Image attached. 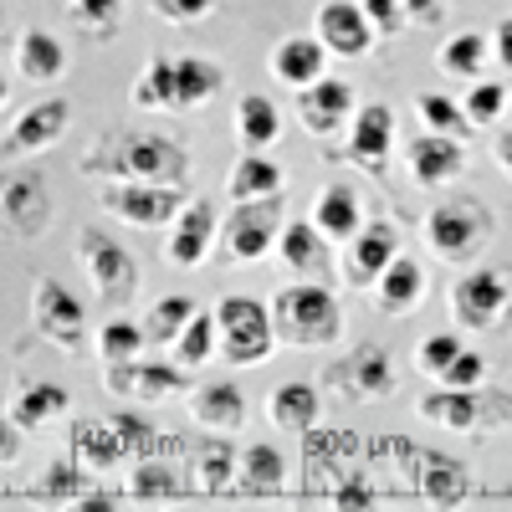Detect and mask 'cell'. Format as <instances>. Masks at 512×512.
<instances>
[{
    "instance_id": "8d00e7d4",
    "label": "cell",
    "mask_w": 512,
    "mask_h": 512,
    "mask_svg": "<svg viewBox=\"0 0 512 512\" xmlns=\"http://www.w3.org/2000/svg\"><path fill=\"white\" fill-rule=\"evenodd\" d=\"M180 492H185V477L169 461L139 456L134 472H128V497H134V502H169V497H180Z\"/></svg>"
},
{
    "instance_id": "7c38bea8",
    "label": "cell",
    "mask_w": 512,
    "mask_h": 512,
    "mask_svg": "<svg viewBox=\"0 0 512 512\" xmlns=\"http://www.w3.org/2000/svg\"><path fill=\"white\" fill-rule=\"evenodd\" d=\"M0 221L11 236L36 241L52 226V195L36 169H0Z\"/></svg>"
},
{
    "instance_id": "836d02e7",
    "label": "cell",
    "mask_w": 512,
    "mask_h": 512,
    "mask_svg": "<svg viewBox=\"0 0 512 512\" xmlns=\"http://www.w3.org/2000/svg\"><path fill=\"white\" fill-rule=\"evenodd\" d=\"M287 487V456L267 441H251L241 451V492L251 497H277Z\"/></svg>"
},
{
    "instance_id": "44dd1931",
    "label": "cell",
    "mask_w": 512,
    "mask_h": 512,
    "mask_svg": "<svg viewBox=\"0 0 512 512\" xmlns=\"http://www.w3.org/2000/svg\"><path fill=\"white\" fill-rule=\"evenodd\" d=\"M323 72H328V47L318 36H308V31L282 36L272 47V77L282 82V88H292V93H303L308 82H318Z\"/></svg>"
},
{
    "instance_id": "f907efd6",
    "label": "cell",
    "mask_w": 512,
    "mask_h": 512,
    "mask_svg": "<svg viewBox=\"0 0 512 512\" xmlns=\"http://www.w3.org/2000/svg\"><path fill=\"white\" fill-rule=\"evenodd\" d=\"M108 420L118 425V436L128 441V451H134V461L154 451V425H149V420H139V415H108Z\"/></svg>"
},
{
    "instance_id": "9f6ffc18",
    "label": "cell",
    "mask_w": 512,
    "mask_h": 512,
    "mask_svg": "<svg viewBox=\"0 0 512 512\" xmlns=\"http://www.w3.org/2000/svg\"><path fill=\"white\" fill-rule=\"evenodd\" d=\"M333 502H374V492L364 482H344V487H333Z\"/></svg>"
},
{
    "instance_id": "30bf717a",
    "label": "cell",
    "mask_w": 512,
    "mask_h": 512,
    "mask_svg": "<svg viewBox=\"0 0 512 512\" xmlns=\"http://www.w3.org/2000/svg\"><path fill=\"white\" fill-rule=\"evenodd\" d=\"M323 384L338 390L344 400H354V405H374V400L395 395V364L379 344H359V349H349L344 359H333L323 369Z\"/></svg>"
},
{
    "instance_id": "f35d334b",
    "label": "cell",
    "mask_w": 512,
    "mask_h": 512,
    "mask_svg": "<svg viewBox=\"0 0 512 512\" xmlns=\"http://www.w3.org/2000/svg\"><path fill=\"white\" fill-rule=\"evenodd\" d=\"M134 108H144V113H175V57H154L144 72H139V82H134Z\"/></svg>"
},
{
    "instance_id": "9a60e30c",
    "label": "cell",
    "mask_w": 512,
    "mask_h": 512,
    "mask_svg": "<svg viewBox=\"0 0 512 512\" xmlns=\"http://www.w3.org/2000/svg\"><path fill=\"white\" fill-rule=\"evenodd\" d=\"M185 374H190V369H180V364H144V359H123V364H108V369H103V384H108L113 395L134 400V405H159V400H169L175 390H190Z\"/></svg>"
},
{
    "instance_id": "db71d44e",
    "label": "cell",
    "mask_w": 512,
    "mask_h": 512,
    "mask_svg": "<svg viewBox=\"0 0 512 512\" xmlns=\"http://www.w3.org/2000/svg\"><path fill=\"white\" fill-rule=\"evenodd\" d=\"M492 62H502L512 72V16L492 26Z\"/></svg>"
},
{
    "instance_id": "f1b7e54d",
    "label": "cell",
    "mask_w": 512,
    "mask_h": 512,
    "mask_svg": "<svg viewBox=\"0 0 512 512\" xmlns=\"http://www.w3.org/2000/svg\"><path fill=\"white\" fill-rule=\"evenodd\" d=\"M36 502H57V507H93V502H113L108 492H93L88 487V472H82L77 461H52L41 482L31 487Z\"/></svg>"
},
{
    "instance_id": "f6af8a7d",
    "label": "cell",
    "mask_w": 512,
    "mask_h": 512,
    "mask_svg": "<svg viewBox=\"0 0 512 512\" xmlns=\"http://www.w3.org/2000/svg\"><path fill=\"white\" fill-rule=\"evenodd\" d=\"M461 349H466V344H461V333H425L420 344H415V369H420L425 379H441L446 364H451Z\"/></svg>"
},
{
    "instance_id": "4dcf8cb0",
    "label": "cell",
    "mask_w": 512,
    "mask_h": 512,
    "mask_svg": "<svg viewBox=\"0 0 512 512\" xmlns=\"http://www.w3.org/2000/svg\"><path fill=\"white\" fill-rule=\"evenodd\" d=\"M67 405H72V400H67L62 384L36 379V384H21V390H16V400H11V420L21 425V431H47L57 415H67Z\"/></svg>"
},
{
    "instance_id": "ac0fdd59",
    "label": "cell",
    "mask_w": 512,
    "mask_h": 512,
    "mask_svg": "<svg viewBox=\"0 0 512 512\" xmlns=\"http://www.w3.org/2000/svg\"><path fill=\"white\" fill-rule=\"evenodd\" d=\"M349 113H354V88L344 77H318V82H308L303 93H297V118H303V128L313 139H333L338 128L349 123Z\"/></svg>"
},
{
    "instance_id": "ee69618b",
    "label": "cell",
    "mask_w": 512,
    "mask_h": 512,
    "mask_svg": "<svg viewBox=\"0 0 512 512\" xmlns=\"http://www.w3.org/2000/svg\"><path fill=\"white\" fill-rule=\"evenodd\" d=\"M144 328L139 323H128V318H113L103 323V338H98V349H103V364H123V359H139L144 354Z\"/></svg>"
},
{
    "instance_id": "e0dca14e",
    "label": "cell",
    "mask_w": 512,
    "mask_h": 512,
    "mask_svg": "<svg viewBox=\"0 0 512 512\" xmlns=\"http://www.w3.org/2000/svg\"><path fill=\"white\" fill-rule=\"evenodd\" d=\"M210 246H216V205L210 200H190L175 226H169V241H164V262L169 267H180V272H195Z\"/></svg>"
},
{
    "instance_id": "e575fe53",
    "label": "cell",
    "mask_w": 512,
    "mask_h": 512,
    "mask_svg": "<svg viewBox=\"0 0 512 512\" xmlns=\"http://www.w3.org/2000/svg\"><path fill=\"white\" fill-rule=\"evenodd\" d=\"M436 62H441V72L456 77V82H477L482 67L492 62V36H487V31H456V36H446V47H441Z\"/></svg>"
},
{
    "instance_id": "83f0119b",
    "label": "cell",
    "mask_w": 512,
    "mask_h": 512,
    "mask_svg": "<svg viewBox=\"0 0 512 512\" xmlns=\"http://www.w3.org/2000/svg\"><path fill=\"white\" fill-rule=\"evenodd\" d=\"M374 297H379V308H384V313H395V318L415 313V308H420V297H425V267L415 262V256H395V262L379 272Z\"/></svg>"
},
{
    "instance_id": "7dc6e473",
    "label": "cell",
    "mask_w": 512,
    "mask_h": 512,
    "mask_svg": "<svg viewBox=\"0 0 512 512\" xmlns=\"http://www.w3.org/2000/svg\"><path fill=\"white\" fill-rule=\"evenodd\" d=\"M482 379H487V359H482L477 349H461V354L446 364V374H441L446 390H477Z\"/></svg>"
},
{
    "instance_id": "681fc988",
    "label": "cell",
    "mask_w": 512,
    "mask_h": 512,
    "mask_svg": "<svg viewBox=\"0 0 512 512\" xmlns=\"http://www.w3.org/2000/svg\"><path fill=\"white\" fill-rule=\"evenodd\" d=\"M364 6V16L374 21V31L379 36H400L410 21H405V0H359Z\"/></svg>"
},
{
    "instance_id": "f546056e",
    "label": "cell",
    "mask_w": 512,
    "mask_h": 512,
    "mask_svg": "<svg viewBox=\"0 0 512 512\" xmlns=\"http://www.w3.org/2000/svg\"><path fill=\"white\" fill-rule=\"evenodd\" d=\"M277 256L292 267V272H303V277H313V272H328L333 262H328V236L313 226V221H282V236H277Z\"/></svg>"
},
{
    "instance_id": "7bdbcfd3",
    "label": "cell",
    "mask_w": 512,
    "mask_h": 512,
    "mask_svg": "<svg viewBox=\"0 0 512 512\" xmlns=\"http://www.w3.org/2000/svg\"><path fill=\"white\" fill-rule=\"evenodd\" d=\"M67 16H72V26H77L82 36L108 41V36L118 31V21H123V0H72Z\"/></svg>"
},
{
    "instance_id": "b9f144b4",
    "label": "cell",
    "mask_w": 512,
    "mask_h": 512,
    "mask_svg": "<svg viewBox=\"0 0 512 512\" xmlns=\"http://www.w3.org/2000/svg\"><path fill=\"white\" fill-rule=\"evenodd\" d=\"M415 113H420V123L431 128V134H451V139H461L466 128V108H461V98H451V93H420L415 98Z\"/></svg>"
},
{
    "instance_id": "5bb4252c",
    "label": "cell",
    "mask_w": 512,
    "mask_h": 512,
    "mask_svg": "<svg viewBox=\"0 0 512 512\" xmlns=\"http://www.w3.org/2000/svg\"><path fill=\"white\" fill-rule=\"evenodd\" d=\"M67 123H72V103H67V98H41V103H31V108L6 128V139H0V159H21V154L52 149V144L67 134Z\"/></svg>"
},
{
    "instance_id": "60d3db41",
    "label": "cell",
    "mask_w": 512,
    "mask_h": 512,
    "mask_svg": "<svg viewBox=\"0 0 512 512\" xmlns=\"http://www.w3.org/2000/svg\"><path fill=\"white\" fill-rule=\"evenodd\" d=\"M190 318H195V303H190V297H180V292H164L159 303L149 308L144 338H149V344H175L180 328H185Z\"/></svg>"
},
{
    "instance_id": "1f68e13d",
    "label": "cell",
    "mask_w": 512,
    "mask_h": 512,
    "mask_svg": "<svg viewBox=\"0 0 512 512\" xmlns=\"http://www.w3.org/2000/svg\"><path fill=\"white\" fill-rule=\"evenodd\" d=\"M236 139H241V149H256V154H267L282 139V113L267 93H246L236 103Z\"/></svg>"
},
{
    "instance_id": "484cf974",
    "label": "cell",
    "mask_w": 512,
    "mask_h": 512,
    "mask_svg": "<svg viewBox=\"0 0 512 512\" xmlns=\"http://www.w3.org/2000/svg\"><path fill=\"white\" fill-rule=\"evenodd\" d=\"M318 415H323V400H318V390H313L308 379L277 384L272 400H267V420L277 425V431H292V436H308L313 425H318Z\"/></svg>"
},
{
    "instance_id": "d6a6232c",
    "label": "cell",
    "mask_w": 512,
    "mask_h": 512,
    "mask_svg": "<svg viewBox=\"0 0 512 512\" xmlns=\"http://www.w3.org/2000/svg\"><path fill=\"white\" fill-rule=\"evenodd\" d=\"M226 195L241 205V200H267V195H282V164L267 159V154H256L246 149L231 169V180H226Z\"/></svg>"
},
{
    "instance_id": "ffe728a7",
    "label": "cell",
    "mask_w": 512,
    "mask_h": 512,
    "mask_svg": "<svg viewBox=\"0 0 512 512\" xmlns=\"http://www.w3.org/2000/svg\"><path fill=\"white\" fill-rule=\"evenodd\" d=\"M405 164H410V180L415 185L436 190V185L456 180L461 169H466V144L451 139V134H431V128H425V134L405 149Z\"/></svg>"
},
{
    "instance_id": "ba28073f",
    "label": "cell",
    "mask_w": 512,
    "mask_h": 512,
    "mask_svg": "<svg viewBox=\"0 0 512 512\" xmlns=\"http://www.w3.org/2000/svg\"><path fill=\"white\" fill-rule=\"evenodd\" d=\"M415 415L420 420H431V425H441V431H456V436H472V431H497V425L512 415V400L507 395H492V390H441L436 395H425L420 405H415Z\"/></svg>"
},
{
    "instance_id": "11a10c76",
    "label": "cell",
    "mask_w": 512,
    "mask_h": 512,
    "mask_svg": "<svg viewBox=\"0 0 512 512\" xmlns=\"http://www.w3.org/2000/svg\"><path fill=\"white\" fill-rule=\"evenodd\" d=\"M492 159H497V169L512 180V128H502L497 134V144H492Z\"/></svg>"
},
{
    "instance_id": "c3c4849f",
    "label": "cell",
    "mask_w": 512,
    "mask_h": 512,
    "mask_svg": "<svg viewBox=\"0 0 512 512\" xmlns=\"http://www.w3.org/2000/svg\"><path fill=\"white\" fill-rule=\"evenodd\" d=\"M149 11L164 21V26H195L216 11V0H149Z\"/></svg>"
},
{
    "instance_id": "cb8c5ba5",
    "label": "cell",
    "mask_w": 512,
    "mask_h": 512,
    "mask_svg": "<svg viewBox=\"0 0 512 512\" xmlns=\"http://www.w3.org/2000/svg\"><path fill=\"white\" fill-rule=\"evenodd\" d=\"M16 72H21L26 82H36V88L62 82V72H67V47H62L52 31L31 26V31L16 36Z\"/></svg>"
},
{
    "instance_id": "603a6c76",
    "label": "cell",
    "mask_w": 512,
    "mask_h": 512,
    "mask_svg": "<svg viewBox=\"0 0 512 512\" xmlns=\"http://www.w3.org/2000/svg\"><path fill=\"white\" fill-rule=\"evenodd\" d=\"M185 410H190V420L200 425V431H210V436H231V431H241V420H246L241 390H236V384H221V379L195 384Z\"/></svg>"
},
{
    "instance_id": "7402d4cb",
    "label": "cell",
    "mask_w": 512,
    "mask_h": 512,
    "mask_svg": "<svg viewBox=\"0 0 512 512\" xmlns=\"http://www.w3.org/2000/svg\"><path fill=\"white\" fill-rule=\"evenodd\" d=\"M72 461L82 472H118L123 461H134L128 441L118 436L113 420H77L72 425Z\"/></svg>"
},
{
    "instance_id": "ab89813d",
    "label": "cell",
    "mask_w": 512,
    "mask_h": 512,
    "mask_svg": "<svg viewBox=\"0 0 512 512\" xmlns=\"http://www.w3.org/2000/svg\"><path fill=\"white\" fill-rule=\"evenodd\" d=\"M241 482V456L226 446V441H210L205 451H200V461H195V487L205 492V497H221V492H231Z\"/></svg>"
},
{
    "instance_id": "52a82bcc",
    "label": "cell",
    "mask_w": 512,
    "mask_h": 512,
    "mask_svg": "<svg viewBox=\"0 0 512 512\" xmlns=\"http://www.w3.org/2000/svg\"><path fill=\"white\" fill-rule=\"evenodd\" d=\"M451 318L472 333H492L512 318V277L502 267H472L451 282Z\"/></svg>"
},
{
    "instance_id": "7a4b0ae2",
    "label": "cell",
    "mask_w": 512,
    "mask_h": 512,
    "mask_svg": "<svg viewBox=\"0 0 512 512\" xmlns=\"http://www.w3.org/2000/svg\"><path fill=\"white\" fill-rule=\"evenodd\" d=\"M492 231H497V216L477 195H446V200L431 205V216H425V246H431L436 262H446V267H472L487 251Z\"/></svg>"
},
{
    "instance_id": "8992f818",
    "label": "cell",
    "mask_w": 512,
    "mask_h": 512,
    "mask_svg": "<svg viewBox=\"0 0 512 512\" xmlns=\"http://www.w3.org/2000/svg\"><path fill=\"white\" fill-rule=\"evenodd\" d=\"M31 328L72 359L88 354V308H82L77 292H67L57 277L31 282Z\"/></svg>"
},
{
    "instance_id": "816d5d0a",
    "label": "cell",
    "mask_w": 512,
    "mask_h": 512,
    "mask_svg": "<svg viewBox=\"0 0 512 512\" xmlns=\"http://www.w3.org/2000/svg\"><path fill=\"white\" fill-rule=\"evenodd\" d=\"M21 425L11 420V415H0V472H6V466H16L21 461Z\"/></svg>"
},
{
    "instance_id": "6da1fadb",
    "label": "cell",
    "mask_w": 512,
    "mask_h": 512,
    "mask_svg": "<svg viewBox=\"0 0 512 512\" xmlns=\"http://www.w3.org/2000/svg\"><path fill=\"white\" fill-rule=\"evenodd\" d=\"M77 169L82 175H103V180L185 185L190 180V154L164 134H118V139H108V149H93Z\"/></svg>"
},
{
    "instance_id": "4fadbf2b",
    "label": "cell",
    "mask_w": 512,
    "mask_h": 512,
    "mask_svg": "<svg viewBox=\"0 0 512 512\" xmlns=\"http://www.w3.org/2000/svg\"><path fill=\"white\" fill-rule=\"evenodd\" d=\"M395 108L390 103H359L349 118V164H359L364 175L384 180L390 169V149H395Z\"/></svg>"
},
{
    "instance_id": "2e32d148",
    "label": "cell",
    "mask_w": 512,
    "mask_h": 512,
    "mask_svg": "<svg viewBox=\"0 0 512 512\" xmlns=\"http://www.w3.org/2000/svg\"><path fill=\"white\" fill-rule=\"evenodd\" d=\"M313 36L328 47V57H369L379 31L354 0H323L318 16H313Z\"/></svg>"
},
{
    "instance_id": "277c9868",
    "label": "cell",
    "mask_w": 512,
    "mask_h": 512,
    "mask_svg": "<svg viewBox=\"0 0 512 512\" xmlns=\"http://www.w3.org/2000/svg\"><path fill=\"white\" fill-rule=\"evenodd\" d=\"M216 333H221V354L236 369H256L277 354V328H272V308L256 303L246 292H231L216 303Z\"/></svg>"
},
{
    "instance_id": "3957f363",
    "label": "cell",
    "mask_w": 512,
    "mask_h": 512,
    "mask_svg": "<svg viewBox=\"0 0 512 512\" xmlns=\"http://www.w3.org/2000/svg\"><path fill=\"white\" fill-rule=\"evenodd\" d=\"M272 328L292 349H328L344 333V313L323 282H292L272 297Z\"/></svg>"
},
{
    "instance_id": "d4e9b609",
    "label": "cell",
    "mask_w": 512,
    "mask_h": 512,
    "mask_svg": "<svg viewBox=\"0 0 512 512\" xmlns=\"http://www.w3.org/2000/svg\"><path fill=\"white\" fill-rule=\"evenodd\" d=\"M313 226L328 236V246H349L364 226V200L354 185H328L318 195V210H313Z\"/></svg>"
},
{
    "instance_id": "f5cc1de1",
    "label": "cell",
    "mask_w": 512,
    "mask_h": 512,
    "mask_svg": "<svg viewBox=\"0 0 512 512\" xmlns=\"http://www.w3.org/2000/svg\"><path fill=\"white\" fill-rule=\"evenodd\" d=\"M405 21L410 26H441L446 21V0H405Z\"/></svg>"
},
{
    "instance_id": "74e56055",
    "label": "cell",
    "mask_w": 512,
    "mask_h": 512,
    "mask_svg": "<svg viewBox=\"0 0 512 512\" xmlns=\"http://www.w3.org/2000/svg\"><path fill=\"white\" fill-rule=\"evenodd\" d=\"M216 354H221L216 313H200V308H195V318H190V323L180 328V338H175V364H180V369H205Z\"/></svg>"
},
{
    "instance_id": "6f0895ef",
    "label": "cell",
    "mask_w": 512,
    "mask_h": 512,
    "mask_svg": "<svg viewBox=\"0 0 512 512\" xmlns=\"http://www.w3.org/2000/svg\"><path fill=\"white\" fill-rule=\"evenodd\" d=\"M0 103H6V72H0Z\"/></svg>"
},
{
    "instance_id": "8fae6325",
    "label": "cell",
    "mask_w": 512,
    "mask_h": 512,
    "mask_svg": "<svg viewBox=\"0 0 512 512\" xmlns=\"http://www.w3.org/2000/svg\"><path fill=\"white\" fill-rule=\"evenodd\" d=\"M282 236V195H267V200H241L231 216H226V231H221V246L231 262H262V256L277 246Z\"/></svg>"
},
{
    "instance_id": "bcb514c9",
    "label": "cell",
    "mask_w": 512,
    "mask_h": 512,
    "mask_svg": "<svg viewBox=\"0 0 512 512\" xmlns=\"http://www.w3.org/2000/svg\"><path fill=\"white\" fill-rule=\"evenodd\" d=\"M461 108H466V123L472 128H492L507 113V88L502 82H472V93L461 98Z\"/></svg>"
},
{
    "instance_id": "d590c367",
    "label": "cell",
    "mask_w": 512,
    "mask_h": 512,
    "mask_svg": "<svg viewBox=\"0 0 512 512\" xmlns=\"http://www.w3.org/2000/svg\"><path fill=\"white\" fill-rule=\"evenodd\" d=\"M420 487H425V497H431L436 507H456L466 492H472V472H466L461 461H451V456H425L420 461Z\"/></svg>"
},
{
    "instance_id": "d6986e66",
    "label": "cell",
    "mask_w": 512,
    "mask_h": 512,
    "mask_svg": "<svg viewBox=\"0 0 512 512\" xmlns=\"http://www.w3.org/2000/svg\"><path fill=\"white\" fill-rule=\"evenodd\" d=\"M400 256V231L390 226V221H364L359 226V236L344 246V277H349V287H374L379 282V272L390 267Z\"/></svg>"
},
{
    "instance_id": "4316f807",
    "label": "cell",
    "mask_w": 512,
    "mask_h": 512,
    "mask_svg": "<svg viewBox=\"0 0 512 512\" xmlns=\"http://www.w3.org/2000/svg\"><path fill=\"white\" fill-rule=\"evenodd\" d=\"M221 88H226L221 62H210V57H200V52L175 57V113H195V108H205Z\"/></svg>"
},
{
    "instance_id": "5b68a950",
    "label": "cell",
    "mask_w": 512,
    "mask_h": 512,
    "mask_svg": "<svg viewBox=\"0 0 512 512\" xmlns=\"http://www.w3.org/2000/svg\"><path fill=\"white\" fill-rule=\"evenodd\" d=\"M77 267H82V277H88V287H93V297L103 308H123L128 297H134V287H139L134 256H128L123 241H113L103 226H82L77 231Z\"/></svg>"
},
{
    "instance_id": "9c48e42d",
    "label": "cell",
    "mask_w": 512,
    "mask_h": 512,
    "mask_svg": "<svg viewBox=\"0 0 512 512\" xmlns=\"http://www.w3.org/2000/svg\"><path fill=\"white\" fill-rule=\"evenodd\" d=\"M103 210L118 216L123 226L134 231H159V226H175V216L185 210L180 185H144V180H123V185H103L98 190Z\"/></svg>"
}]
</instances>
